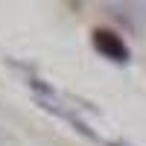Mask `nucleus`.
<instances>
[{
    "mask_svg": "<svg viewBox=\"0 0 146 146\" xmlns=\"http://www.w3.org/2000/svg\"><path fill=\"white\" fill-rule=\"evenodd\" d=\"M94 47L100 50L105 58H111V62H129V47L123 44L117 32L111 29H96L94 32Z\"/></svg>",
    "mask_w": 146,
    "mask_h": 146,
    "instance_id": "f257e3e1",
    "label": "nucleus"
}]
</instances>
